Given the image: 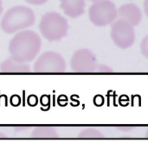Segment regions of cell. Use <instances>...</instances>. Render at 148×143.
Wrapping results in <instances>:
<instances>
[{
    "instance_id": "obj_1",
    "label": "cell",
    "mask_w": 148,
    "mask_h": 143,
    "mask_svg": "<svg viewBox=\"0 0 148 143\" xmlns=\"http://www.w3.org/2000/svg\"><path fill=\"white\" fill-rule=\"evenodd\" d=\"M41 47L42 40L37 33L32 30H22L10 40L9 52L12 59L28 63L36 58Z\"/></svg>"
},
{
    "instance_id": "obj_2",
    "label": "cell",
    "mask_w": 148,
    "mask_h": 143,
    "mask_svg": "<svg viewBox=\"0 0 148 143\" xmlns=\"http://www.w3.org/2000/svg\"><path fill=\"white\" fill-rule=\"evenodd\" d=\"M36 22L33 9L24 5L9 9L1 20V28L6 34H14L31 27Z\"/></svg>"
},
{
    "instance_id": "obj_3",
    "label": "cell",
    "mask_w": 148,
    "mask_h": 143,
    "mask_svg": "<svg viewBox=\"0 0 148 143\" xmlns=\"http://www.w3.org/2000/svg\"><path fill=\"white\" fill-rule=\"evenodd\" d=\"M39 30L49 41H58L63 39L69 31L68 20L60 13L51 11L44 14L39 22Z\"/></svg>"
},
{
    "instance_id": "obj_4",
    "label": "cell",
    "mask_w": 148,
    "mask_h": 143,
    "mask_svg": "<svg viewBox=\"0 0 148 143\" xmlns=\"http://www.w3.org/2000/svg\"><path fill=\"white\" fill-rule=\"evenodd\" d=\"M90 22L97 27L111 25L118 17V9L111 0H99L88 9Z\"/></svg>"
},
{
    "instance_id": "obj_5",
    "label": "cell",
    "mask_w": 148,
    "mask_h": 143,
    "mask_svg": "<svg viewBox=\"0 0 148 143\" xmlns=\"http://www.w3.org/2000/svg\"><path fill=\"white\" fill-rule=\"evenodd\" d=\"M66 61L62 55L54 51L42 54L35 61L33 70L36 73H62L66 71Z\"/></svg>"
},
{
    "instance_id": "obj_6",
    "label": "cell",
    "mask_w": 148,
    "mask_h": 143,
    "mask_svg": "<svg viewBox=\"0 0 148 143\" xmlns=\"http://www.w3.org/2000/svg\"><path fill=\"white\" fill-rule=\"evenodd\" d=\"M110 36L116 47L127 49L134 44L136 34L132 24L120 18L111 24Z\"/></svg>"
},
{
    "instance_id": "obj_7",
    "label": "cell",
    "mask_w": 148,
    "mask_h": 143,
    "mask_svg": "<svg viewBox=\"0 0 148 143\" xmlns=\"http://www.w3.org/2000/svg\"><path fill=\"white\" fill-rule=\"evenodd\" d=\"M71 70L77 73H90L97 71L98 63L95 55L87 48H82L74 53L70 60Z\"/></svg>"
},
{
    "instance_id": "obj_8",
    "label": "cell",
    "mask_w": 148,
    "mask_h": 143,
    "mask_svg": "<svg viewBox=\"0 0 148 143\" xmlns=\"http://www.w3.org/2000/svg\"><path fill=\"white\" fill-rule=\"evenodd\" d=\"M118 16L134 27L140 23L142 19V12L138 5L128 3L121 5L118 9Z\"/></svg>"
},
{
    "instance_id": "obj_9",
    "label": "cell",
    "mask_w": 148,
    "mask_h": 143,
    "mask_svg": "<svg viewBox=\"0 0 148 143\" xmlns=\"http://www.w3.org/2000/svg\"><path fill=\"white\" fill-rule=\"evenodd\" d=\"M60 7L69 18H77L85 12V0H60Z\"/></svg>"
},
{
    "instance_id": "obj_10",
    "label": "cell",
    "mask_w": 148,
    "mask_h": 143,
    "mask_svg": "<svg viewBox=\"0 0 148 143\" xmlns=\"http://www.w3.org/2000/svg\"><path fill=\"white\" fill-rule=\"evenodd\" d=\"M0 70L4 73H29L30 67L23 62H19L12 58L5 60L0 65Z\"/></svg>"
},
{
    "instance_id": "obj_11",
    "label": "cell",
    "mask_w": 148,
    "mask_h": 143,
    "mask_svg": "<svg viewBox=\"0 0 148 143\" xmlns=\"http://www.w3.org/2000/svg\"><path fill=\"white\" fill-rule=\"evenodd\" d=\"M31 136L35 139H55L58 136V134L52 127L42 126L34 129Z\"/></svg>"
},
{
    "instance_id": "obj_12",
    "label": "cell",
    "mask_w": 148,
    "mask_h": 143,
    "mask_svg": "<svg viewBox=\"0 0 148 143\" xmlns=\"http://www.w3.org/2000/svg\"><path fill=\"white\" fill-rule=\"evenodd\" d=\"M78 137L81 139H101L103 137V134L96 129H86L80 132Z\"/></svg>"
},
{
    "instance_id": "obj_13",
    "label": "cell",
    "mask_w": 148,
    "mask_h": 143,
    "mask_svg": "<svg viewBox=\"0 0 148 143\" xmlns=\"http://www.w3.org/2000/svg\"><path fill=\"white\" fill-rule=\"evenodd\" d=\"M140 52L144 57L148 59V35L144 37L140 43Z\"/></svg>"
},
{
    "instance_id": "obj_14",
    "label": "cell",
    "mask_w": 148,
    "mask_h": 143,
    "mask_svg": "<svg viewBox=\"0 0 148 143\" xmlns=\"http://www.w3.org/2000/svg\"><path fill=\"white\" fill-rule=\"evenodd\" d=\"M24 1L32 5H42L46 3L49 0H24Z\"/></svg>"
},
{
    "instance_id": "obj_15",
    "label": "cell",
    "mask_w": 148,
    "mask_h": 143,
    "mask_svg": "<svg viewBox=\"0 0 148 143\" xmlns=\"http://www.w3.org/2000/svg\"><path fill=\"white\" fill-rule=\"evenodd\" d=\"M97 71L100 73H111L112 69L110 67L105 66V65H101V66H98Z\"/></svg>"
},
{
    "instance_id": "obj_16",
    "label": "cell",
    "mask_w": 148,
    "mask_h": 143,
    "mask_svg": "<svg viewBox=\"0 0 148 143\" xmlns=\"http://www.w3.org/2000/svg\"><path fill=\"white\" fill-rule=\"evenodd\" d=\"M144 11L148 17V0H145L144 1Z\"/></svg>"
},
{
    "instance_id": "obj_17",
    "label": "cell",
    "mask_w": 148,
    "mask_h": 143,
    "mask_svg": "<svg viewBox=\"0 0 148 143\" xmlns=\"http://www.w3.org/2000/svg\"><path fill=\"white\" fill-rule=\"evenodd\" d=\"M3 9V3H2V0H0V16L2 15Z\"/></svg>"
},
{
    "instance_id": "obj_18",
    "label": "cell",
    "mask_w": 148,
    "mask_h": 143,
    "mask_svg": "<svg viewBox=\"0 0 148 143\" xmlns=\"http://www.w3.org/2000/svg\"><path fill=\"white\" fill-rule=\"evenodd\" d=\"M3 137H4V135H3V133L0 132V138H3Z\"/></svg>"
},
{
    "instance_id": "obj_19",
    "label": "cell",
    "mask_w": 148,
    "mask_h": 143,
    "mask_svg": "<svg viewBox=\"0 0 148 143\" xmlns=\"http://www.w3.org/2000/svg\"><path fill=\"white\" fill-rule=\"evenodd\" d=\"M146 136L148 138V129H147V133H146Z\"/></svg>"
},
{
    "instance_id": "obj_20",
    "label": "cell",
    "mask_w": 148,
    "mask_h": 143,
    "mask_svg": "<svg viewBox=\"0 0 148 143\" xmlns=\"http://www.w3.org/2000/svg\"><path fill=\"white\" fill-rule=\"evenodd\" d=\"M89 1H92V2H95V1H99V0H89Z\"/></svg>"
}]
</instances>
